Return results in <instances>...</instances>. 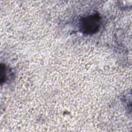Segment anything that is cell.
<instances>
[{"mask_svg":"<svg viewBox=\"0 0 132 132\" xmlns=\"http://www.w3.org/2000/svg\"><path fill=\"white\" fill-rule=\"evenodd\" d=\"M101 22L98 14H93L82 18L80 22L81 31L87 35H92L98 31Z\"/></svg>","mask_w":132,"mask_h":132,"instance_id":"6da1fadb","label":"cell"}]
</instances>
